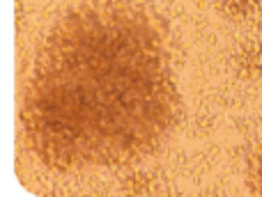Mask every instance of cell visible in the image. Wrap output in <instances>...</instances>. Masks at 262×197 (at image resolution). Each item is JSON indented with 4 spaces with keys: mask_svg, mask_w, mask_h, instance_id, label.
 <instances>
[{
    "mask_svg": "<svg viewBox=\"0 0 262 197\" xmlns=\"http://www.w3.org/2000/svg\"><path fill=\"white\" fill-rule=\"evenodd\" d=\"M253 184H255V190L262 193V140H260L258 152H255V161H253Z\"/></svg>",
    "mask_w": 262,
    "mask_h": 197,
    "instance_id": "cell-1",
    "label": "cell"
}]
</instances>
